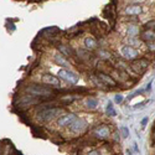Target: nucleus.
Masks as SVG:
<instances>
[{
  "label": "nucleus",
  "instance_id": "1",
  "mask_svg": "<svg viewBox=\"0 0 155 155\" xmlns=\"http://www.w3.org/2000/svg\"><path fill=\"white\" fill-rule=\"evenodd\" d=\"M26 91L32 94L35 97H39V98H46V97H52L50 94H55L57 93V91H54L52 88L47 86H40V85H31L30 87L26 88Z\"/></svg>",
  "mask_w": 155,
  "mask_h": 155
},
{
  "label": "nucleus",
  "instance_id": "2",
  "mask_svg": "<svg viewBox=\"0 0 155 155\" xmlns=\"http://www.w3.org/2000/svg\"><path fill=\"white\" fill-rule=\"evenodd\" d=\"M62 111H63L62 108H56V107L47 108L37 113V118H39L40 122H50V120L55 119L57 115L61 114Z\"/></svg>",
  "mask_w": 155,
  "mask_h": 155
},
{
  "label": "nucleus",
  "instance_id": "3",
  "mask_svg": "<svg viewBox=\"0 0 155 155\" xmlns=\"http://www.w3.org/2000/svg\"><path fill=\"white\" fill-rule=\"evenodd\" d=\"M148 66H149V61L145 58H135V60H133V62H132V65H130L132 70H133L137 74L145 73Z\"/></svg>",
  "mask_w": 155,
  "mask_h": 155
},
{
  "label": "nucleus",
  "instance_id": "4",
  "mask_svg": "<svg viewBox=\"0 0 155 155\" xmlns=\"http://www.w3.org/2000/svg\"><path fill=\"white\" fill-rule=\"evenodd\" d=\"M57 76H60V78H61V79L71 83V85H76V83L78 82V76H77V74L74 72H72V71H70V70H66V68L58 70Z\"/></svg>",
  "mask_w": 155,
  "mask_h": 155
},
{
  "label": "nucleus",
  "instance_id": "5",
  "mask_svg": "<svg viewBox=\"0 0 155 155\" xmlns=\"http://www.w3.org/2000/svg\"><path fill=\"white\" fill-rule=\"evenodd\" d=\"M41 99L39 97H35L32 94H26V96H22L19 101V105L20 107H29V105H34V104H37L40 103Z\"/></svg>",
  "mask_w": 155,
  "mask_h": 155
},
{
  "label": "nucleus",
  "instance_id": "6",
  "mask_svg": "<svg viewBox=\"0 0 155 155\" xmlns=\"http://www.w3.org/2000/svg\"><path fill=\"white\" fill-rule=\"evenodd\" d=\"M120 54H122V56L125 60H130V61L138 58V51L134 47L128 46V45H125V46H123L120 48Z\"/></svg>",
  "mask_w": 155,
  "mask_h": 155
},
{
  "label": "nucleus",
  "instance_id": "7",
  "mask_svg": "<svg viewBox=\"0 0 155 155\" xmlns=\"http://www.w3.org/2000/svg\"><path fill=\"white\" fill-rule=\"evenodd\" d=\"M42 83L47 86H52V87H60V78L57 76H54L51 73H45L42 76Z\"/></svg>",
  "mask_w": 155,
  "mask_h": 155
},
{
  "label": "nucleus",
  "instance_id": "8",
  "mask_svg": "<svg viewBox=\"0 0 155 155\" xmlns=\"http://www.w3.org/2000/svg\"><path fill=\"white\" fill-rule=\"evenodd\" d=\"M77 117L73 114V113H68V114H65L62 117H60L58 120H57V124L60 127H67V125H71L74 120H76Z\"/></svg>",
  "mask_w": 155,
  "mask_h": 155
},
{
  "label": "nucleus",
  "instance_id": "9",
  "mask_svg": "<svg viewBox=\"0 0 155 155\" xmlns=\"http://www.w3.org/2000/svg\"><path fill=\"white\" fill-rule=\"evenodd\" d=\"M93 134L99 139H105L111 135V129H109L107 125H99L93 130Z\"/></svg>",
  "mask_w": 155,
  "mask_h": 155
},
{
  "label": "nucleus",
  "instance_id": "10",
  "mask_svg": "<svg viewBox=\"0 0 155 155\" xmlns=\"http://www.w3.org/2000/svg\"><path fill=\"white\" fill-rule=\"evenodd\" d=\"M86 125H87V123L83 119L76 118V120L70 125V129H71V132H73V133H81V132L85 130Z\"/></svg>",
  "mask_w": 155,
  "mask_h": 155
},
{
  "label": "nucleus",
  "instance_id": "11",
  "mask_svg": "<svg viewBox=\"0 0 155 155\" xmlns=\"http://www.w3.org/2000/svg\"><path fill=\"white\" fill-rule=\"evenodd\" d=\"M98 78L101 79V82L103 85H107V86H112V87H115L117 86V82L113 79L111 76H108L107 73L104 72H98Z\"/></svg>",
  "mask_w": 155,
  "mask_h": 155
},
{
  "label": "nucleus",
  "instance_id": "12",
  "mask_svg": "<svg viewBox=\"0 0 155 155\" xmlns=\"http://www.w3.org/2000/svg\"><path fill=\"white\" fill-rule=\"evenodd\" d=\"M58 51L60 54H62L63 56H70V57H73L74 55V50L71 46H68V45H58Z\"/></svg>",
  "mask_w": 155,
  "mask_h": 155
},
{
  "label": "nucleus",
  "instance_id": "13",
  "mask_svg": "<svg viewBox=\"0 0 155 155\" xmlns=\"http://www.w3.org/2000/svg\"><path fill=\"white\" fill-rule=\"evenodd\" d=\"M142 6L139 4H135V5H129L127 6L125 9V14L129 15V16H135V15H139L142 13Z\"/></svg>",
  "mask_w": 155,
  "mask_h": 155
},
{
  "label": "nucleus",
  "instance_id": "14",
  "mask_svg": "<svg viewBox=\"0 0 155 155\" xmlns=\"http://www.w3.org/2000/svg\"><path fill=\"white\" fill-rule=\"evenodd\" d=\"M54 60H55V62L57 63V65L62 66V67H68V66H71L70 61H68V60H67L62 54H56V55L54 56Z\"/></svg>",
  "mask_w": 155,
  "mask_h": 155
},
{
  "label": "nucleus",
  "instance_id": "15",
  "mask_svg": "<svg viewBox=\"0 0 155 155\" xmlns=\"http://www.w3.org/2000/svg\"><path fill=\"white\" fill-rule=\"evenodd\" d=\"M85 46L87 50L92 51V50H96V48L98 47V42L96 39H93V37H87V39H85Z\"/></svg>",
  "mask_w": 155,
  "mask_h": 155
},
{
  "label": "nucleus",
  "instance_id": "16",
  "mask_svg": "<svg viewBox=\"0 0 155 155\" xmlns=\"http://www.w3.org/2000/svg\"><path fill=\"white\" fill-rule=\"evenodd\" d=\"M142 39L144 41H148V42H154L155 41V31L153 30H146L142 34Z\"/></svg>",
  "mask_w": 155,
  "mask_h": 155
},
{
  "label": "nucleus",
  "instance_id": "17",
  "mask_svg": "<svg viewBox=\"0 0 155 155\" xmlns=\"http://www.w3.org/2000/svg\"><path fill=\"white\" fill-rule=\"evenodd\" d=\"M85 104H86V107L88 109H96L97 105H98V101L96 99V98H93V97H89V98H87L86 99Z\"/></svg>",
  "mask_w": 155,
  "mask_h": 155
},
{
  "label": "nucleus",
  "instance_id": "18",
  "mask_svg": "<svg viewBox=\"0 0 155 155\" xmlns=\"http://www.w3.org/2000/svg\"><path fill=\"white\" fill-rule=\"evenodd\" d=\"M127 34L129 37H135L139 34V28L135 25H128L127 28Z\"/></svg>",
  "mask_w": 155,
  "mask_h": 155
},
{
  "label": "nucleus",
  "instance_id": "19",
  "mask_svg": "<svg viewBox=\"0 0 155 155\" xmlns=\"http://www.w3.org/2000/svg\"><path fill=\"white\" fill-rule=\"evenodd\" d=\"M105 112H107V114L111 115V117H115L117 115V112L114 111V108H113V103H112V102H109V103L107 104Z\"/></svg>",
  "mask_w": 155,
  "mask_h": 155
},
{
  "label": "nucleus",
  "instance_id": "20",
  "mask_svg": "<svg viewBox=\"0 0 155 155\" xmlns=\"http://www.w3.org/2000/svg\"><path fill=\"white\" fill-rule=\"evenodd\" d=\"M32 133H34V135H36V137H42V132H41V129L40 128H37V127H34L32 128Z\"/></svg>",
  "mask_w": 155,
  "mask_h": 155
},
{
  "label": "nucleus",
  "instance_id": "21",
  "mask_svg": "<svg viewBox=\"0 0 155 155\" xmlns=\"http://www.w3.org/2000/svg\"><path fill=\"white\" fill-rule=\"evenodd\" d=\"M120 132H122L123 138H128V137H129V129H128L127 127H122V128H120Z\"/></svg>",
  "mask_w": 155,
  "mask_h": 155
},
{
  "label": "nucleus",
  "instance_id": "22",
  "mask_svg": "<svg viewBox=\"0 0 155 155\" xmlns=\"http://www.w3.org/2000/svg\"><path fill=\"white\" fill-rule=\"evenodd\" d=\"M146 28H148L149 30H155V20H152L149 22H146Z\"/></svg>",
  "mask_w": 155,
  "mask_h": 155
},
{
  "label": "nucleus",
  "instance_id": "23",
  "mask_svg": "<svg viewBox=\"0 0 155 155\" xmlns=\"http://www.w3.org/2000/svg\"><path fill=\"white\" fill-rule=\"evenodd\" d=\"M99 55H102L101 57H103V58H109L111 57V54L107 51H99Z\"/></svg>",
  "mask_w": 155,
  "mask_h": 155
},
{
  "label": "nucleus",
  "instance_id": "24",
  "mask_svg": "<svg viewBox=\"0 0 155 155\" xmlns=\"http://www.w3.org/2000/svg\"><path fill=\"white\" fill-rule=\"evenodd\" d=\"M123 99H124V97L122 96V94H117V96H115V102H117V103H122Z\"/></svg>",
  "mask_w": 155,
  "mask_h": 155
},
{
  "label": "nucleus",
  "instance_id": "25",
  "mask_svg": "<svg viewBox=\"0 0 155 155\" xmlns=\"http://www.w3.org/2000/svg\"><path fill=\"white\" fill-rule=\"evenodd\" d=\"M87 155H102V153L99 152V150H96V149H94V150H91V152L87 154Z\"/></svg>",
  "mask_w": 155,
  "mask_h": 155
},
{
  "label": "nucleus",
  "instance_id": "26",
  "mask_svg": "<svg viewBox=\"0 0 155 155\" xmlns=\"http://www.w3.org/2000/svg\"><path fill=\"white\" fill-rule=\"evenodd\" d=\"M148 47L150 48V50L155 51V44H153V42H149V44H148Z\"/></svg>",
  "mask_w": 155,
  "mask_h": 155
},
{
  "label": "nucleus",
  "instance_id": "27",
  "mask_svg": "<svg viewBox=\"0 0 155 155\" xmlns=\"http://www.w3.org/2000/svg\"><path fill=\"white\" fill-rule=\"evenodd\" d=\"M146 123H148V118H144V119H143V120H142V127H143V128H144V127L146 125Z\"/></svg>",
  "mask_w": 155,
  "mask_h": 155
},
{
  "label": "nucleus",
  "instance_id": "28",
  "mask_svg": "<svg viewBox=\"0 0 155 155\" xmlns=\"http://www.w3.org/2000/svg\"><path fill=\"white\" fill-rule=\"evenodd\" d=\"M11 155H22V153H20V152H17V150H14L13 153H11Z\"/></svg>",
  "mask_w": 155,
  "mask_h": 155
},
{
  "label": "nucleus",
  "instance_id": "29",
  "mask_svg": "<svg viewBox=\"0 0 155 155\" xmlns=\"http://www.w3.org/2000/svg\"><path fill=\"white\" fill-rule=\"evenodd\" d=\"M146 89H148V91H150V89H152V82H150L149 85H148V87H146Z\"/></svg>",
  "mask_w": 155,
  "mask_h": 155
},
{
  "label": "nucleus",
  "instance_id": "30",
  "mask_svg": "<svg viewBox=\"0 0 155 155\" xmlns=\"http://www.w3.org/2000/svg\"><path fill=\"white\" fill-rule=\"evenodd\" d=\"M1 148H3V145H1V143H0V155H1Z\"/></svg>",
  "mask_w": 155,
  "mask_h": 155
}]
</instances>
